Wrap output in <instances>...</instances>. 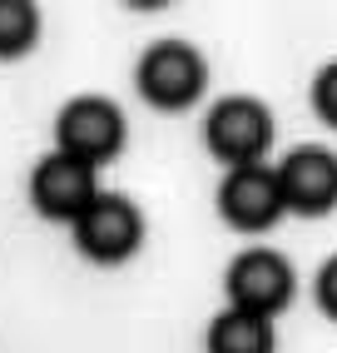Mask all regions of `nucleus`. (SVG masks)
<instances>
[{
	"mask_svg": "<svg viewBox=\"0 0 337 353\" xmlns=\"http://www.w3.org/2000/svg\"><path fill=\"white\" fill-rule=\"evenodd\" d=\"M204 145L208 154L224 164V170H248V164H263L273 145V110L253 100V95H228L208 110L204 120Z\"/></svg>",
	"mask_w": 337,
	"mask_h": 353,
	"instance_id": "nucleus-1",
	"label": "nucleus"
},
{
	"mask_svg": "<svg viewBox=\"0 0 337 353\" xmlns=\"http://www.w3.org/2000/svg\"><path fill=\"white\" fill-rule=\"evenodd\" d=\"M134 85H139V95L149 100L154 110L179 114V110H188V105L204 95L208 65H204V55L194 50V45H184V40H159V45H149V50L139 55Z\"/></svg>",
	"mask_w": 337,
	"mask_h": 353,
	"instance_id": "nucleus-2",
	"label": "nucleus"
},
{
	"mask_svg": "<svg viewBox=\"0 0 337 353\" xmlns=\"http://www.w3.org/2000/svg\"><path fill=\"white\" fill-rule=\"evenodd\" d=\"M224 294H228V309L238 314H253V319H278L298 294V274L283 254L273 249H243L228 264L224 274Z\"/></svg>",
	"mask_w": 337,
	"mask_h": 353,
	"instance_id": "nucleus-3",
	"label": "nucleus"
},
{
	"mask_svg": "<svg viewBox=\"0 0 337 353\" xmlns=\"http://www.w3.org/2000/svg\"><path fill=\"white\" fill-rule=\"evenodd\" d=\"M55 150L100 170L105 159L124 150V110L105 95H75L55 120Z\"/></svg>",
	"mask_w": 337,
	"mask_h": 353,
	"instance_id": "nucleus-4",
	"label": "nucleus"
},
{
	"mask_svg": "<svg viewBox=\"0 0 337 353\" xmlns=\"http://www.w3.org/2000/svg\"><path fill=\"white\" fill-rule=\"evenodd\" d=\"M69 229H75V249L89 259V264H105V269L134 259L139 244H144V214L134 209V199L105 194V190Z\"/></svg>",
	"mask_w": 337,
	"mask_h": 353,
	"instance_id": "nucleus-5",
	"label": "nucleus"
},
{
	"mask_svg": "<svg viewBox=\"0 0 337 353\" xmlns=\"http://www.w3.org/2000/svg\"><path fill=\"white\" fill-rule=\"evenodd\" d=\"M94 199H100V179H94L89 164L69 159L60 150H50V154L35 164V174H30V204H35L40 219L75 224Z\"/></svg>",
	"mask_w": 337,
	"mask_h": 353,
	"instance_id": "nucleus-6",
	"label": "nucleus"
},
{
	"mask_svg": "<svg viewBox=\"0 0 337 353\" xmlns=\"http://www.w3.org/2000/svg\"><path fill=\"white\" fill-rule=\"evenodd\" d=\"M273 174H278L283 209L307 219H323L337 209V154L327 145H298L293 154H283Z\"/></svg>",
	"mask_w": 337,
	"mask_h": 353,
	"instance_id": "nucleus-7",
	"label": "nucleus"
},
{
	"mask_svg": "<svg viewBox=\"0 0 337 353\" xmlns=\"http://www.w3.org/2000/svg\"><path fill=\"white\" fill-rule=\"evenodd\" d=\"M287 214L278 194L273 164H248V170H228L219 184V219L238 234H263Z\"/></svg>",
	"mask_w": 337,
	"mask_h": 353,
	"instance_id": "nucleus-8",
	"label": "nucleus"
},
{
	"mask_svg": "<svg viewBox=\"0 0 337 353\" xmlns=\"http://www.w3.org/2000/svg\"><path fill=\"white\" fill-rule=\"evenodd\" d=\"M204 353H278V334L268 319L224 309V314H213L208 334H204Z\"/></svg>",
	"mask_w": 337,
	"mask_h": 353,
	"instance_id": "nucleus-9",
	"label": "nucleus"
},
{
	"mask_svg": "<svg viewBox=\"0 0 337 353\" xmlns=\"http://www.w3.org/2000/svg\"><path fill=\"white\" fill-rule=\"evenodd\" d=\"M40 40V10L30 0H0V60H20Z\"/></svg>",
	"mask_w": 337,
	"mask_h": 353,
	"instance_id": "nucleus-10",
	"label": "nucleus"
},
{
	"mask_svg": "<svg viewBox=\"0 0 337 353\" xmlns=\"http://www.w3.org/2000/svg\"><path fill=\"white\" fill-rule=\"evenodd\" d=\"M312 110H318V120L337 130V60L323 65L318 75H312Z\"/></svg>",
	"mask_w": 337,
	"mask_h": 353,
	"instance_id": "nucleus-11",
	"label": "nucleus"
},
{
	"mask_svg": "<svg viewBox=\"0 0 337 353\" xmlns=\"http://www.w3.org/2000/svg\"><path fill=\"white\" fill-rule=\"evenodd\" d=\"M312 299H318V309L337 323V254L318 269V279H312Z\"/></svg>",
	"mask_w": 337,
	"mask_h": 353,
	"instance_id": "nucleus-12",
	"label": "nucleus"
}]
</instances>
